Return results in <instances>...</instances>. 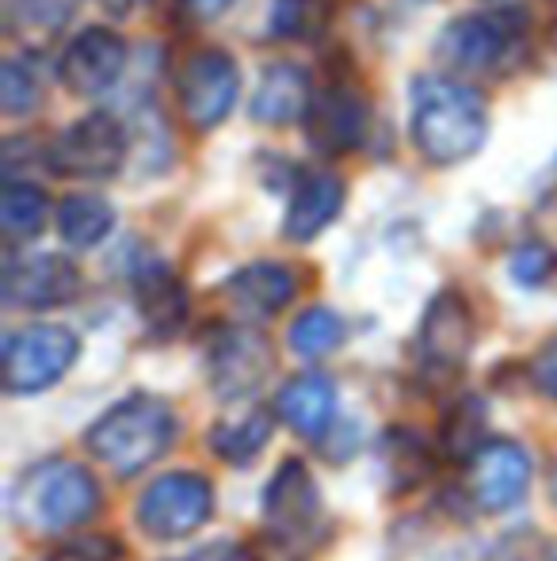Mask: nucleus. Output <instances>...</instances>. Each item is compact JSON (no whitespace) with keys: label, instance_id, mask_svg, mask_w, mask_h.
<instances>
[{"label":"nucleus","instance_id":"27","mask_svg":"<svg viewBox=\"0 0 557 561\" xmlns=\"http://www.w3.org/2000/svg\"><path fill=\"white\" fill-rule=\"evenodd\" d=\"M485 561H557V539L543 535L538 527L508 531L504 539L489 550Z\"/></svg>","mask_w":557,"mask_h":561},{"label":"nucleus","instance_id":"30","mask_svg":"<svg viewBox=\"0 0 557 561\" xmlns=\"http://www.w3.org/2000/svg\"><path fill=\"white\" fill-rule=\"evenodd\" d=\"M43 561H107V550L100 547H61L54 554H46Z\"/></svg>","mask_w":557,"mask_h":561},{"label":"nucleus","instance_id":"17","mask_svg":"<svg viewBox=\"0 0 557 561\" xmlns=\"http://www.w3.org/2000/svg\"><path fill=\"white\" fill-rule=\"evenodd\" d=\"M298 290V279L287 264H271V260H260V264H248L241 272L230 275L225 283V298L237 313L245 318H276L282 306H290Z\"/></svg>","mask_w":557,"mask_h":561},{"label":"nucleus","instance_id":"10","mask_svg":"<svg viewBox=\"0 0 557 561\" xmlns=\"http://www.w3.org/2000/svg\"><path fill=\"white\" fill-rule=\"evenodd\" d=\"M81 290V272L58 252L15 256L4 267V302L15 310H54L66 306Z\"/></svg>","mask_w":557,"mask_h":561},{"label":"nucleus","instance_id":"1","mask_svg":"<svg viewBox=\"0 0 557 561\" xmlns=\"http://www.w3.org/2000/svg\"><path fill=\"white\" fill-rule=\"evenodd\" d=\"M413 141L431 164H462L489 141V107L462 77H423L413 96Z\"/></svg>","mask_w":557,"mask_h":561},{"label":"nucleus","instance_id":"29","mask_svg":"<svg viewBox=\"0 0 557 561\" xmlns=\"http://www.w3.org/2000/svg\"><path fill=\"white\" fill-rule=\"evenodd\" d=\"M531 382H535V390L543 398L557 401V336L546 340L535 352V359H531Z\"/></svg>","mask_w":557,"mask_h":561},{"label":"nucleus","instance_id":"21","mask_svg":"<svg viewBox=\"0 0 557 561\" xmlns=\"http://www.w3.org/2000/svg\"><path fill=\"white\" fill-rule=\"evenodd\" d=\"M115 226V210L100 195H69L58 207V233L69 249H92Z\"/></svg>","mask_w":557,"mask_h":561},{"label":"nucleus","instance_id":"12","mask_svg":"<svg viewBox=\"0 0 557 561\" xmlns=\"http://www.w3.org/2000/svg\"><path fill=\"white\" fill-rule=\"evenodd\" d=\"M276 355L271 344L253 329H225L210 347V386L218 398H248L268 382Z\"/></svg>","mask_w":557,"mask_h":561},{"label":"nucleus","instance_id":"24","mask_svg":"<svg viewBox=\"0 0 557 561\" xmlns=\"http://www.w3.org/2000/svg\"><path fill=\"white\" fill-rule=\"evenodd\" d=\"M290 352L302 355V359H321V355L336 352L344 344V321L340 313L325 310V306H313L302 318L290 325Z\"/></svg>","mask_w":557,"mask_h":561},{"label":"nucleus","instance_id":"14","mask_svg":"<svg viewBox=\"0 0 557 561\" xmlns=\"http://www.w3.org/2000/svg\"><path fill=\"white\" fill-rule=\"evenodd\" d=\"M367 104L348 89H328L313 96L310 112H305V134H310L313 149L325 157H340L363 141L367 134Z\"/></svg>","mask_w":557,"mask_h":561},{"label":"nucleus","instance_id":"34","mask_svg":"<svg viewBox=\"0 0 557 561\" xmlns=\"http://www.w3.org/2000/svg\"><path fill=\"white\" fill-rule=\"evenodd\" d=\"M550 493H554V504H557V470H554V478H550Z\"/></svg>","mask_w":557,"mask_h":561},{"label":"nucleus","instance_id":"18","mask_svg":"<svg viewBox=\"0 0 557 561\" xmlns=\"http://www.w3.org/2000/svg\"><path fill=\"white\" fill-rule=\"evenodd\" d=\"M344 199H348V187H344L340 176L333 172H313L298 184L294 199L287 207V218H282V233L290 241H313L317 233H325L328 226L340 218Z\"/></svg>","mask_w":557,"mask_h":561},{"label":"nucleus","instance_id":"25","mask_svg":"<svg viewBox=\"0 0 557 561\" xmlns=\"http://www.w3.org/2000/svg\"><path fill=\"white\" fill-rule=\"evenodd\" d=\"M325 31L321 0H271V35L276 38H317Z\"/></svg>","mask_w":557,"mask_h":561},{"label":"nucleus","instance_id":"8","mask_svg":"<svg viewBox=\"0 0 557 561\" xmlns=\"http://www.w3.org/2000/svg\"><path fill=\"white\" fill-rule=\"evenodd\" d=\"M241 96V73L225 50H199L179 69V112L192 130L222 126Z\"/></svg>","mask_w":557,"mask_h":561},{"label":"nucleus","instance_id":"31","mask_svg":"<svg viewBox=\"0 0 557 561\" xmlns=\"http://www.w3.org/2000/svg\"><path fill=\"white\" fill-rule=\"evenodd\" d=\"M233 0H187V8H192V15H199V20H218V15L230 12Z\"/></svg>","mask_w":557,"mask_h":561},{"label":"nucleus","instance_id":"4","mask_svg":"<svg viewBox=\"0 0 557 561\" xmlns=\"http://www.w3.org/2000/svg\"><path fill=\"white\" fill-rule=\"evenodd\" d=\"M523 35H527V15L520 8L474 12L446 23L436 43V58L454 77H489L520 54Z\"/></svg>","mask_w":557,"mask_h":561},{"label":"nucleus","instance_id":"6","mask_svg":"<svg viewBox=\"0 0 557 561\" xmlns=\"http://www.w3.org/2000/svg\"><path fill=\"white\" fill-rule=\"evenodd\" d=\"M214 512V489L202 473H169L156 478L138 501V524L149 539L176 542L199 531Z\"/></svg>","mask_w":557,"mask_h":561},{"label":"nucleus","instance_id":"3","mask_svg":"<svg viewBox=\"0 0 557 561\" xmlns=\"http://www.w3.org/2000/svg\"><path fill=\"white\" fill-rule=\"evenodd\" d=\"M172 436H176V416H172L169 401L153 398V393H135L107 409L84 439L104 466L119 473H138L169 450Z\"/></svg>","mask_w":557,"mask_h":561},{"label":"nucleus","instance_id":"7","mask_svg":"<svg viewBox=\"0 0 557 561\" xmlns=\"http://www.w3.org/2000/svg\"><path fill=\"white\" fill-rule=\"evenodd\" d=\"M50 169L58 176L69 180H107L123 169L127 161V130L119 118L96 112L84 115L69 126L66 134H58L46 153Z\"/></svg>","mask_w":557,"mask_h":561},{"label":"nucleus","instance_id":"15","mask_svg":"<svg viewBox=\"0 0 557 561\" xmlns=\"http://www.w3.org/2000/svg\"><path fill=\"white\" fill-rule=\"evenodd\" d=\"M531 485V458L515 444H485L474 458V493L489 512H508Z\"/></svg>","mask_w":557,"mask_h":561},{"label":"nucleus","instance_id":"28","mask_svg":"<svg viewBox=\"0 0 557 561\" xmlns=\"http://www.w3.org/2000/svg\"><path fill=\"white\" fill-rule=\"evenodd\" d=\"M550 272H554L550 249H543V244H523V249H515V256H512L515 283H523V287H538Z\"/></svg>","mask_w":557,"mask_h":561},{"label":"nucleus","instance_id":"9","mask_svg":"<svg viewBox=\"0 0 557 561\" xmlns=\"http://www.w3.org/2000/svg\"><path fill=\"white\" fill-rule=\"evenodd\" d=\"M474 310L459 290H439L420 321V363L431 375H454L474 352Z\"/></svg>","mask_w":557,"mask_h":561},{"label":"nucleus","instance_id":"19","mask_svg":"<svg viewBox=\"0 0 557 561\" xmlns=\"http://www.w3.org/2000/svg\"><path fill=\"white\" fill-rule=\"evenodd\" d=\"M279 416L298 436H321L336 416V386L321 375H298L279 390Z\"/></svg>","mask_w":557,"mask_h":561},{"label":"nucleus","instance_id":"5","mask_svg":"<svg viewBox=\"0 0 557 561\" xmlns=\"http://www.w3.org/2000/svg\"><path fill=\"white\" fill-rule=\"evenodd\" d=\"M81 340L66 325H27L4 340V386L8 393L50 390L77 363Z\"/></svg>","mask_w":557,"mask_h":561},{"label":"nucleus","instance_id":"20","mask_svg":"<svg viewBox=\"0 0 557 561\" xmlns=\"http://www.w3.org/2000/svg\"><path fill=\"white\" fill-rule=\"evenodd\" d=\"M138 306H141V318L149 321V329L172 333L187 318V290L179 287V279L169 267L149 264L138 275Z\"/></svg>","mask_w":557,"mask_h":561},{"label":"nucleus","instance_id":"13","mask_svg":"<svg viewBox=\"0 0 557 561\" xmlns=\"http://www.w3.org/2000/svg\"><path fill=\"white\" fill-rule=\"evenodd\" d=\"M264 516H268V524L279 531L282 542L302 539V535H310L313 527H317L321 493H317V485H313L305 462L287 458V462L279 466L276 478L264 489Z\"/></svg>","mask_w":557,"mask_h":561},{"label":"nucleus","instance_id":"33","mask_svg":"<svg viewBox=\"0 0 557 561\" xmlns=\"http://www.w3.org/2000/svg\"><path fill=\"white\" fill-rule=\"evenodd\" d=\"M100 4H104L112 15H130V12H135V8L146 4V0H100Z\"/></svg>","mask_w":557,"mask_h":561},{"label":"nucleus","instance_id":"22","mask_svg":"<svg viewBox=\"0 0 557 561\" xmlns=\"http://www.w3.org/2000/svg\"><path fill=\"white\" fill-rule=\"evenodd\" d=\"M271 432H276V416H271L268 409H253L248 416L218 424V428L210 432V447H214V455H222L225 462L245 466L268 447Z\"/></svg>","mask_w":557,"mask_h":561},{"label":"nucleus","instance_id":"16","mask_svg":"<svg viewBox=\"0 0 557 561\" xmlns=\"http://www.w3.org/2000/svg\"><path fill=\"white\" fill-rule=\"evenodd\" d=\"M313 104V89H310V73L294 61H276L260 73L256 81V92H253V112L256 123L264 126H287V123H298L305 118Z\"/></svg>","mask_w":557,"mask_h":561},{"label":"nucleus","instance_id":"32","mask_svg":"<svg viewBox=\"0 0 557 561\" xmlns=\"http://www.w3.org/2000/svg\"><path fill=\"white\" fill-rule=\"evenodd\" d=\"M184 561H241V558H237V550H233V547H225V542H218V547L195 550V554H192V558H184Z\"/></svg>","mask_w":557,"mask_h":561},{"label":"nucleus","instance_id":"2","mask_svg":"<svg viewBox=\"0 0 557 561\" xmlns=\"http://www.w3.org/2000/svg\"><path fill=\"white\" fill-rule=\"evenodd\" d=\"M96 504L100 485L81 462L46 458L15 481L12 516L31 531H69L84 524L96 512Z\"/></svg>","mask_w":557,"mask_h":561},{"label":"nucleus","instance_id":"11","mask_svg":"<svg viewBox=\"0 0 557 561\" xmlns=\"http://www.w3.org/2000/svg\"><path fill=\"white\" fill-rule=\"evenodd\" d=\"M127 69V43L112 27H89L61 54V81L73 96L92 100L112 92Z\"/></svg>","mask_w":557,"mask_h":561},{"label":"nucleus","instance_id":"26","mask_svg":"<svg viewBox=\"0 0 557 561\" xmlns=\"http://www.w3.org/2000/svg\"><path fill=\"white\" fill-rule=\"evenodd\" d=\"M38 104H43L38 77L23 61H4V73H0V107H4V115H31Z\"/></svg>","mask_w":557,"mask_h":561},{"label":"nucleus","instance_id":"23","mask_svg":"<svg viewBox=\"0 0 557 561\" xmlns=\"http://www.w3.org/2000/svg\"><path fill=\"white\" fill-rule=\"evenodd\" d=\"M46 215H50V203L38 187L31 184H12L4 187V199H0V229H4L8 241H31L38 229L46 226Z\"/></svg>","mask_w":557,"mask_h":561}]
</instances>
